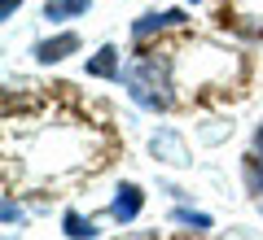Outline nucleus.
<instances>
[{"instance_id":"obj_1","label":"nucleus","mask_w":263,"mask_h":240,"mask_svg":"<svg viewBox=\"0 0 263 240\" xmlns=\"http://www.w3.org/2000/svg\"><path fill=\"white\" fill-rule=\"evenodd\" d=\"M123 83H127L132 101L145 105V110H171L180 101L176 96V74H171V57H167L162 44L136 48V57L123 70Z\"/></svg>"},{"instance_id":"obj_2","label":"nucleus","mask_w":263,"mask_h":240,"mask_svg":"<svg viewBox=\"0 0 263 240\" xmlns=\"http://www.w3.org/2000/svg\"><path fill=\"white\" fill-rule=\"evenodd\" d=\"M171 27H184V13H180V9H167V13H145V18L132 27V35H136V44H145L154 31L162 35V31H171Z\"/></svg>"},{"instance_id":"obj_3","label":"nucleus","mask_w":263,"mask_h":240,"mask_svg":"<svg viewBox=\"0 0 263 240\" xmlns=\"http://www.w3.org/2000/svg\"><path fill=\"white\" fill-rule=\"evenodd\" d=\"M141 205H145V192H141L136 184H123L119 197L110 201V219H114V223H132L136 214H141Z\"/></svg>"},{"instance_id":"obj_4","label":"nucleus","mask_w":263,"mask_h":240,"mask_svg":"<svg viewBox=\"0 0 263 240\" xmlns=\"http://www.w3.org/2000/svg\"><path fill=\"white\" fill-rule=\"evenodd\" d=\"M79 48V35H70V31H66V35H53V39H40L35 48H31V53H35V61H44V66H53V61H62V57H70Z\"/></svg>"},{"instance_id":"obj_5","label":"nucleus","mask_w":263,"mask_h":240,"mask_svg":"<svg viewBox=\"0 0 263 240\" xmlns=\"http://www.w3.org/2000/svg\"><path fill=\"white\" fill-rule=\"evenodd\" d=\"M88 74L97 79H123V66H119V48H101V53L88 61Z\"/></svg>"},{"instance_id":"obj_6","label":"nucleus","mask_w":263,"mask_h":240,"mask_svg":"<svg viewBox=\"0 0 263 240\" xmlns=\"http://www.w3.org/2000/svg\"><path fill=\"white\" fill-rule=\"evenodd\" d=\"M92 9V0H48L44 5V18L48 22H66V18H79V13Z\"/></svg>"},{"instance_id":"obj_7","label":"nucleus","mask_w":263,"mask_h":240,"mask_svg":"<svg viewBox=\"0 0 263 240\" xmlns=\"http://www.w3.org/2000/svg\"><path fill=\"white\" fill-rule=\"evenodd\" d=\"M154 153H167V162H189V148L180 136H171V131H162V136H154Z\"/></svg>"},{"instance_id":"obj_8","label":"nucleus","mask_w":263,"mask_h":240,"mask_svg":"<svg viewBox=\"0 0 263 240\" xmlns=\"http://www.w3.org/2000/svg\"><path fill=\"white\" fill-rule=\"evenodd\" d=\"M66 236H70V240H92L97 227H92V219H84V214L70 210V214H66Z\"/></svg>"},{"instance_id":"obj_9","label":"nucleus","mask_w":263,"mask_h":240,"mask_svg":"<svg viewBox=\"0 0 263 240\" xmlns=\"http://www.w3.org/2000/svg\"><path fill=\"white\" fill-rule=\"evenodd\" d=\"M176 223H189V227H211L206 214H189V210H176Z\"/></svg>"},{"instance_id":"obj_10","label":"nucleus","mask_w":263,"mask_h":240,"mask_svg":"<svg viewBox=\"0 0 263 240\" xmlns=\"http://www.w3.org/2000/svg\"><path fill=\"white\" fill-rule=\"evenodd\" d=\"M246 179H250V188H254V192H263V157L254 162L250 170H246Z\"/></svg>"},{"instance_id":"obj_11","label":"nucleus","mask_w":263,"mask_h":240,"mask_svg":"<svg viewBox=\"0 0 263 240\" xmlns=\"http://www.w3.org/2000/svg\"><path fill=\"white\" fill-rule=\"evenodd\" d=\"M18 5H22V0H0V18H9V13L18 9Z\"/></svg>"},{"instance_id":"obj_12","label":"nucleus","mask_w":263,"mask_h":240,"mask_svg":"<svg viewBox=\"0 0 263 240\" xmlns=\"http://www.w3.org/2000/svg\"><path fill=\"white\" fill-rule=\"evenodd\" d=\"M254 148H259V153H263V127L254 131Z\"/></svg>"}]
</instances>
